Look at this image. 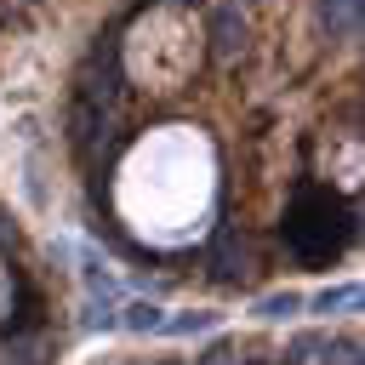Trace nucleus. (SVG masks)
<instances>
[{"instance_id":"1","label":"nucleus","mask_w":365,"mask_h":365,"mask_svg":"<svg viewBox=\"0 0 365 365\" xmlns=\"http://www.w3.org/2000/svg\"><path fill=\"white\" fill-rule=\"evenodd\" d=\"M342 211H336V200L325 194V188H302V200H297V211H291V222H285V234H291V245L308 257V262H319V257H331L336 251V240H342Z\"/></svg>"},{"instance_id":"2","label":"nucleus","mask_w":365,"mask_h":365,"mask_svg":"<svg viewBox=\"0 0 365 365\" xmlns=\"http://www.w3.org/2000/svg\"><path fill=\"white\" fill-rule=\"evenodd\" d=\"M211 274L217 279H245L251 268H245V245H240V234L222 222L217 228V240H211Z\"/></svg>"},{"instance_id":"3","label":"nucleus","mask_w":365,"mask_h":365,"mask_svg":"<svg viewBox=\"0 0 365 365\" xmlns=\"http://www.w3.org/2000/svg\"><path fill=\"white\" fill-rule=\"evenodd\" d=\"M359 11H365V0H319V23L331 29V40H354Z\"/></svg>"},{"instance_id":"4","label":"nucleus","mask_w":365,"mask_h":365,"mask_svg":"<svg viewBox=\"0 0 365 365\" xmlns=\"http://www.w3.org/2000/svg\"><path fill=\"white\" fill-rule=\"evenodd\" d=\"M205 29H211V46H217V51H240V46H245V17H240V6H217Z\"/></svg>"},{"instance_id":"5","label":"nucleus","mask_w":365,"mask_h":365,"mask_svg":"<svg viewBox=\"0 0 365 365\" xmlns=\"http://www.w3.org/2000/svg\"><path fill=\"white\" fill-rule=\"evenodd\" d=\"M46 359H51V336H40V331H17L0 354V365H46Z\"/></svg>"},{"instance_id":"6","label":"nucleus","mask_w":365,"mask_h":365,"mask_svg":"<svg viewBox=\"0 0 365 365\" xmlns=\"http://www.w3.org/2000/svg\"><path fill=\"white\" fill-rule=\"evenodd\" d=\"M114 325H125V331H160V325H165V314H160L154 302H131L125 314H114Z\"/></svg>"},{"instance_id":"7","label":"nucleus","mask_w":365,"mask_h":365,"mask_svg":"<svg viewBox=\"0 0 365 365\" xmlns=\"http://www.w3.org/2000/svg\"><path fill=\"white\" fill-rule=\"evenodd\" d=\"M211 325H217V314L200 308V314H177V319H165L160 331H165V336H194V331H211Z\"/></svg>"},{"instance_id":"8","label":"nucleus","mask_w":365,"mask_h":365,"mask_svg":"<svg viewBox=\"0 0 365 365\" xmlns=\"http://www.w3.org/2000/svg\"><path fill=\"white\" fill-rule=\"evenodd\" d=\"M359 302V285H331V291H319L314 297V308L319 314H336V308H354Z\"/></svg>"},{"instance_id":"9","label":"nucleus","mask_w":365,"mask_h":365,"mask_svg":"<svg viewBox=\"0 0 365 365\" xmlns=\"http://www.w3.org/2000/svg\"><path fill=\"white\" fill-rule=\"evenodd\" d=\"M297 308H302V297H297V291H274V297H262V302H257V314H262V319H285V314H297Z\"/></svg>"},{"instance_id":"10","label":"nucleus","mask_w":365,"mask_h":365,"mask_svg":"<svg viewBox=\"0 0 365 365\" xmlns=\"http://www.w3.org/2000/svg\"><path fill=\"white\" fill-rule=\"evenodd\" d=\"M314 348H319V336H314V331H308V336H297V342H291V354H285V365H302Z\"/></svg>"},{"instance_id":"11","label":"nucleus","mask_w":365,"mask_h":365,"mask_svg":"<svg viewBox=\"0 0 365 365\" xmlns=\"http://www.w3.org/2000/svg\"><path fill=\"white\" fill-rule=\"evenodd\" d=\"M325 365H359V348L354 342H336V359H325Z\"/></svg>"},{"instance_id":"12","label":"nucleus","mask_w":365,"mask_h":365,"mask_svg":"<svg viewBox=\"0 0 365 365\" xmlns=\"http://www.w3.org/2000/svg\"><path fill=\"white\" fill-rule=\"evenodd\" d=\"M205 365H240V354H234V348H211V354H205Z\"/></svg>"},{"instance_id":"13","label":"nucleus","mask_w":365,"mask_h":365,"mask_svg":"<svg viewBox=\"0 0 365 365\" xmlns=\"http://www.w3.org/2000/svg\"><path fill=\"white\" fill-rule=\"evenodd\" d=\"M0 245H11V228H6V217H0Z\"/></svg>"},{"instance_id":"14","label":"nucleus","mask_w":365,"mask_h":365,"mask_svg":"<svg viewBox=\"0 0 365 365\" xmlns=\"http://www.w3.org/2000/svg\"><path fill=\"white\" fill-rule=\"evenodd\" d=\"M228 6H234V0H228Z\"/></svg>"}]
</instances>
